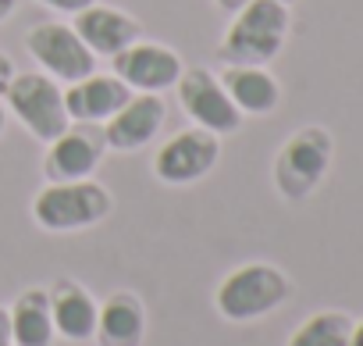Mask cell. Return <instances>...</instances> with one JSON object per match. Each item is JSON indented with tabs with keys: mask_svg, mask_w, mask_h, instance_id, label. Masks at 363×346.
Returning a JSON list of instances; mask_svg holds the SVG:
<instances>
[{
	"mask_svg": "<svg viewBox=\"0 0 363 346\" xmlns=\"http://www.w3.org/2000/svg\"><path fill=\"white\" fill-rule=\"evenodd\" d=\"M292 296V279L267 261H246L232 268L218 289H214V307L225 321L232 325H250L264 321L278 307H285Z\"/></svg>",
	"mask_w": 363,
	"mask_h": 346,
	"instance_id": "1",
	"label": "cell"
},
{
	"mask_svg": "<svg viewBox=\"0 0 363 346\" xmlns=\"http://www.w3.org/2000/svg\"><path fill=\"white\" fill-rule=\"evenodd\" d=\"M292 11L281 0H250L225 29L218 58L225 65H271L289 40Z\"/></svg>",
	"mask_w": 363,
	"mask_h": 346,
	"instance_id": "2",
	"label": "cell"
},
{
	"mask_svg": "<svg viewBox=\"0 0 363 346\" xmlns=\"http://www.w3.org/2000/svg\"><path fill=\"white\" fill-rule=\"evenodd\" d=\"M331 161H335V139L324 125L296 129L278 146L274 164H271V183H274L278 197L289 204L310 200L320 190V183L328 179Z\"/></svg>",
	"mask_w": 363,
	"mask_h": 346,
	"instance_id": "3",
	"label": "cell"
},
{
	"mask_svg": "<svg viewBox=\"0 0 363 346\" xmlns=\"http://www.w3.org/2000/svg\"><path fill=\"white\" fill-rule=\"evenodd\" d=\"M114 193L96 179H75V183H47L33 197V222L43 232L72 236L96 229L111 218Z\"/></svg>",
	"mask_w": 363,
	"mask_h": 346,
	"instance_id": "4",
	"label": "cell"
},
{
	"mask_svg": "<svg viewBox=\"0 0 363 346\" xmlns=\"http://www.w3.org/2000/svg\"><path fill=\"white\" fill-rule=\"evenodd\" d=\"M4 107L8 118H15L40 143H54L61 132L72 129V118L65 111V86L43 75L40 68L15 75V82L4 93Z\"/></svg>",
	"mask_w": 363,
	"mask_h": 346,
	"instance_id": "5",
	"label": "cell"
},
{
	"mask_svg": "<svg viewBox=\"0 0 363 346\" xmlns=\"http://www.w3.org/2000/svg\"><path fill=\"white\" fill-rule=\"evenodd\" d=\"M221 161V136L207 129H182L167 136L153 153V175L164 186H193L203 183Z\"/></svg>",
	"mask_w": 363,
	"mask_h": 346,
	"instance_id": "6",
	"label": "cell"
},
{
	"mask_svg": "<svg viewBox=\"0 0 363 346\" xmlns=\"http://www.w3.org/2000/svg\"><path fill=\"white\" fill-rule=\"evenodd\" d=\"M26 50L40 65L43 75H50L61 86H72L96 72L93 50L79 40V33L68 22H40L26 33Z\"/></svg>",
	"mask_w": 363,
	"mask_h": 346,
	"instance_id": "7",
	"label": "cell"
},
{
	"mask_svg": "<svg viewBox=\"0 0 363 346\" xmlns=\"http://www.w3.org/2000/svg\"><path fill=\"white\" fill-rule=\"evenodd\" d=\"M178 93V107L186 111V118L196 125V129H207L214 136H232L242 129V114L239 107L232 104V97L225 93L218 72L196 65V68H186L174 86Z\"/></svg>",
	"mask_w": 363,
	"mask_h": 346,
	"instance_id": "8",
	"label": "cell"
},
{
	"mask_svg": "<svg viewBox=\"0 0 363 346\" xmlns=\"http://www.w3.org/2000/svg\"><path fill=\"white\" fill-rule=\"evenodd\" d=\"M111 72L132 93H164V90L178 86L182 72H186V61H182V54L167 43L135 40L128 50L111 58Z\"/></svg>",
	"mask_w": 363,
	"mask_h": 346,
	"instance_id": "9",
	"label": "cell"
},
{
	"mask_svg": "<svg viewBox=\"0 0 363 346\" xmlns=\"http://www.w3.org/2000/svg\"><path fill=\"white\" fill-rule=\"evenodd\" d=\"M167 125V104L160 93H132L107 121H104V146L114 153H135L160 139Z\"/></svg>",
	"mask_w": 363,
	"mask_h": 346,
	"instance_id": "10",
	"label": "cell"
},
{
	"mask_svg": "<svg viewBox=\"0 0 363 346\" xmlns=\"http://www.w3.org/2000/svg\"><path fill=\"white\" fill-rule=\"evenodd\" d=\"M72 29L79 33V40L93 50V58H118L121 50H128L135 40H143V22L132 18L128 11L121 8H111V4H89L86 11L72 15Z\"/></svg>",
	"mask_w": 363,
	"mask_h": 346,
	"instance_id": "11",
	"label": "cell"
},
{
	"mask_svg": "<svg viewBox=\"0 0 363 346\" xmlns=\"http://www.w3.org/2000/svg\"><path fill=\"white\" fill-rule=\"evenodd\" d=\"M104 139L82 132V129H68L61 132L54 143H47L43 153V175L47 183H75V179H93L96 168L104 161Z\"/></svg>",
	"mask_w": 363,
	"mask_h": 346,
	"instance_id": "12",
	"label": "cell"
},
{
	"mask_svg": "<svg viewBox=\"0 0 363 346\" xmlns=\"http://www.w3.org/2000/svg\"><path fill=\"white\" fill-rule=\"evenodd\" d=\"M218 79L242 118H267L281 107V82L267 65H225Z\"/></svg>",
	"mask_w": 363,
	"mask_h": 346,
	"instance_id": "13",
	"label": "cell"
},
{
	"mask_svg": "<svg viewBox=\"0 0 363 346\" xmlns=\"http://www.w3.org/2000/svg\"><path fill=\"white\" fill-rule=\"evenodd\" d=\"M128 97H132V90L114 72H93V75L65 86V111L72 121L104 125Z\"/></svg>",
	"mask_w": 363,
	"mask_h": 346,
	"instance_id": "14",
	"label": "cell"
},
{
	"mask_svg": "<svg viewBox=\"0 0 363 346\" xmlns=\"http://www.w3.org/2000/svg\"><path fill=\"white\" fill-rule=\"evenodd\" d=\"M100 300L75 279H61L50 286V318L54 332L65 342H89L96 335Z\"/></svg>",
	"mask_w": 363,
	"mask_h": 346,
	"instance_id": "15",
	"label": "cell"
},
{
	"mask_svg": "<svg viewBox=\"0 0 363 346\" xmlns=\"http://www.w3.org/2000/svg\"><path fill=\"white\" fill-rule=\"evenodd\" d=\"M100 346H139L146 339V307L135 293L118 289L100 303L96 335Z\"/></svg>",
	"mask_w": 363,
	"mask_h": 346,
	"instance_id": "16",
	"label": "cell"
},
{
	"mask_svg": "<svg viewBox=\"0 0 363 346\" xmlns=\"http://www.w3.org/2000/svg\"><path fill=\"white\" fill-rule=\"evenodd\" d=\"M8 318H11L15 346H54L57 342L54 318H50V289L43 286L22 289L15 303L8 307Z\"/></svg>",
	"mask_w": 363,
	"mask_h": 346,
	"instance_id": "17",
	"label": "cell"
},
{
	"mask_svg": "<svg viewBox=\"0 0 363 346\" xmlns=\"http://www.w3.org/2000/svg\"><path fill=\"white\" fill-rule=\"evenodd\" d=\"M352 318L345 310H317L292 328L285 346H349Z\"/></svg>",
	"mask_w": 363,
	"mask_h": 346,
	"instance_id": "18",
	"label": "cell"
},
{
	"mask_svg": "<svg viewBox=\"0 0 363 346\" xmlns=\"http://www.w3.org/2000/svg\"><path fill=\"white\" fill-rule=\"evenodd\" d=\"M36 4H43L47 11H54V15H79V11H86L89 4H96V0H36Z\"/></svg>",
	"mask_w": 363,
	"mask_h": 346,
	"instance_id": "19",
	"label": "cell"
},
{
	"mask_svg": "<svg viewBox=\"0 0 363 346\" xmlns=\"http://www.w3.org/2000/svg\"><path fill=\"white\" fill-rule=\"evenodd\" d=\"M15 75H18V68H15V61L0 50V100H4V93H8V86L15 82Z\"/></svg>",
	"mask_w": 363,
	"mask_h": 346,
	"instance_id": "20",
	"label": "cell"
},
{
	"mask_svg": "<svg viewBox=\"0 0 363 346\" xmlns=\"http://www.w3.org/2000/svg\"><path fill=\"white\" fill-rule=\"evenodd\" d=\"M0 346H15V339H11V318H8V307H0Z\"/></svg>",
	"mask_w": 363,
	"mask_h": 346,
	"instance_id": "21",
	"label": "cell"
},
{
	"mask_svg": "<svg viewBox=\"0 0 363 346\" xmlns=\"http://www.w3.org/2000/svg\"><path fill=\"white\" fill-rule=\"evenodd\" d=\"M250 4V0H214V8L218 11H225V15H235L239 8H246Z\"/></svg>",
	"mask_w": 363,
	"mask_h": 346,
	"instance_id": "22",
	"label": "cell"
},
{
	"mask_svg": "<svg viewBox=\"0 0 363 346\" xmlns=\"http://www.w3.org/2000/svg\"><path fill=\"white\" fill-rule=\"evenodd\" d=\"M15 11H18V0H0V26H4Z\"/></svg>",
	"mask_w": 363,
	"mask_h": 346,
	"instance_id": "23",
	"label": "cell"
},
{
	"mask_svg": "<svg viewBox=\"0 0 363 346\" xmlns=\"http://www.w3.org/2000/svg\"><path fill=\"white\" fill-rule=\"evenodd\" d=\"M349 346H363V318L352 321V332H349Z\"/></svg>",
	"mask_w": 363,
	"mask_h": 346,
	"instance_id": "24",
	"label": "cell"
},
{
	"mask_svg": "<svg viewBox=\"0 0 363 346\" xmlns=\"http://www.w3.org/2000/svg\"><path fill=\"white\" fill-rule=\"evenodd\" d=\"M4 129H8V107H4V100H0V136H4Z\"/></svg>",
	"mask_w": 363,
	"mask_h": 346,
	"instance_id": "25",
	"label": "cell"
},
{
	"mask_svg": "<svg viewBox=\"0 0 363 346\" xmlns=\"http://www.w3.org/2000/svg\"><path fill=\"white\" fill-rule=\"evenodd\" d=\"M281 4H296V0H281Z\"/></svg>",
	"mask_w": 363,
	"mask_h": 346,
	"instance_id": "26",
	"label": "cell"
}]
</instances>
